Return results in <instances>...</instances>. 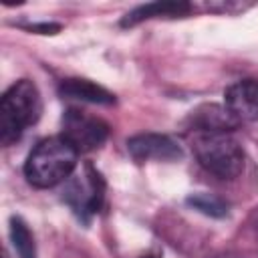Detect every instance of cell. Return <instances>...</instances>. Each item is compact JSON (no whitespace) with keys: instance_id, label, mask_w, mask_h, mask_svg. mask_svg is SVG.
<instances>
[{"instance_id":"cell-7","label":"cell","mask_w":258,"mask_h":258,"mask_svg":"<svg viewBox=\"0 0 258 258\" xmlns=\"http://www.w3.org/2000/svg\"><path fill=\"white\" fill-rule=\"evenodd\" d=\"M226 107L238 121H256L258 123V81L244 79L230 85L224 93Z\"/></svg>"},{"instance_id":"cell-9","label":"cell","mask_w":258,"mask_h":258,"mask_svg":"<svg viewBox=\"0 0 258 258\" xmlns=\"http://www.w3.org/2000/svg\"><path fill=\"white\" fill-rule=\"evenodd\" d=\"M58 93L62 99H75L83 103H95V105H113L115 95L109 93L105 87L87 81V79H62L58 85Z\"/></svg>"},{"instance_id":"cell-2","label":"cell","mask_w":258,"mask_h":258,"mask_svg":"<svg viewBox=\"0 0 258 258\" xmlns=\"http://www.w3.org/2000/svg\"><path fill=\"white\" fill-rule=\"evenodd\" d=\"M42 99L36 85L28 79L16 81L0 101V143L4 147L20 139V135L38 121Z\"/></svg>"},{"instance_id":"cell-5","label":"cell","mask_w":258,"mask_h":258,"mask_svg":"<svg viewBox=\"0 0 258 258\" xmlns=\"http://www.w3.org/2000/svg\"><path fill=\"white\" fill-rule=\"evenodd\" d=\"M64 202L85 222L93 214H97L103 204V179L99 171L87 165L83 175L73 177L64 187Z\"/></svg>"},{"instance_id":"cell-4","label":"cell","mask_w":258,"mask_h":258,"mask_svg":"<svg viewBox=\"0 0 258 258\" xmlns=\"http://www.w3.org/2000/svg\"><path fill=\"white\" fill-rule=\"evenodd\" d=\"M60 137L67 139L79 153L99 149L109 137V125L83 109L71 107L60 119Z\"/></svg>"},{"instance_id":"cell-11","label":"cell","mask_w":258,"mask_h":258,"mask_svg":"<svg viewBox=\"0 0 258 258\" xmlns=\"http://www.w3.org/2000/svg\"><path fill=\"white\" fill-rule=\"evenodd\" d=\"M10 240H12V246L18 254V258H36L34 238L22 218L14 216L10 220Z\"/></svg>"},{"instance_id":"cell-10","label":"cell","mask_w":258,"mask_h":258,"mask_svg":"<svg viewBox=\"0 0 258 258\" xmlns=\"http://www.w3.org/2000/svg\"><path fill=\"white\" fill-rule=\"evenodd\" d=\"M191 10V6L187 2H151V4H143L137 6L135 10L127 12L123 18V26H133L141 20L147 18H157V16H183Z\"/></svg>"},{"instance_id":"cell-1","label":"cell","mask_w":258,"mask_h":258,"mask_svg":"<svg viewBox=\"0 0 258 258\" xmlns=\"http://www.w3.org/2000/svg\"><path fill=\"white\" fill-rule=\"evenodd\" d=\"M79 151L60 135L42 139L26 157L24 175L34 187H54L77 167Z\"/></svg>"},{"instance_id":"cell-12","label":"cell","mask_w":258,"mask_h":258,"mask_svg":"<svg viewBox=\"0 0 258 258\" xmlns=\"http://www.w3.org/2000/svg\"><path fill=\"white\" fill-rule=\"evenodd\" d=\"M187 204L194 210L206 216H212V218H224L228 214V204L214 194H194L187 198Z\"/></svg>"},{"instance_id":"cell-6","label":"cell","mask_w":258,"mask_h":258,"mask_svg":"<svg viewBox=\"0 0 258 258\" xmlns=\"http://www.w3.org/2000/svg\"><path fill=\"white\" fill-rule=\"evenodd\" d=\"M127 151L137 163L145 161H177L181 159V147L161 133H139L127 139Z\"/></svg>"},{"instance_id":"cell-8","label":"cell","mask_w":258,"mask_h":258,"mask_svg":"<svg viewBox=\"0 0 258 258\" xmlns=\"http://www.w3.org/2000/svg\"><path fill=\"white\" fill-rule=\"evenodd\" d=\"M238 119L232 115L228 107L220 105H202L189 115V125L194 133H210V131H226L230 133L238 127Z\"/></svg>"},{"instance_id":"cell-3","label":"cell","mask_w":258,"mask_h":258,"mask_svg":"<svg viewBox=\"0 0 258 258\" xmlns=\"http://www.w3.org/2000/svg\"><path fill=\"white\" fill-rule=\"evenodd\" d=\"M191 147L198 163L220 179H234L244 169V149L226 131L194 133Z\"/></svg>"}]
</instances>
